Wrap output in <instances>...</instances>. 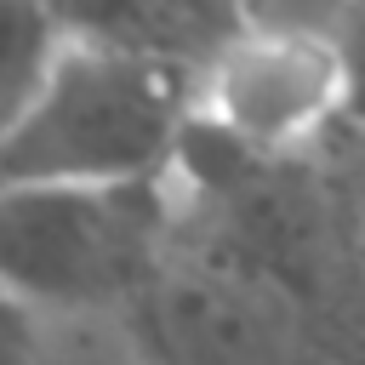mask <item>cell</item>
<instances>
[{
    "label": "cell",
    "mask_w": 365,
    "mask_h": 365,
    "mask_svg": "<svg viewBox=\"0 0 365 365\" xmlns=\"http://www.w3.org/2000/svg\"><path fill=\"white\" fill-rule=\"evenodd\" d=\"M188 125V80L63 46L0 125V188H143L165 171Z\"/></svg>",
    "instance_id": "1"
},
{
    "label": "cell",
    "mask_w": 365,
    "mask_h": 365,
    "mask_svg": "<svg viewBox=\"0 0 365 365\" xmlns=\"http://www.w3.org/2000/svg\"><path fill=\"white\" fill-rule=\"evenodd\" d=\"M148 188H0V297L34 314L120 291L148 251Z\"/></svg>",
    "instance_id": "2"
},
{
    "label": "cell",
    "mask_w": 365,
    "mask_h": 365,
    "mask_svg": "<svg viewBox=\"0 0 365 365\" xmlns=\"http://www.w3.org/2000/svg\"><path fill=\"white\" fill-rule=\"evenodd\" d=\"M348 97L354 63L336 40L251 23L194 80V125L245 154H285L319 137Z\"/></svg>",
    "instance_id": "3"
},
{
    "label": "cell",
    "mask_w": 365,
    "mask_h": 365,
    "mask_svg": "<svg viewBox=\"0 0 365 365\" xmlns=\"http://www.w3.org/2000/svg\"><path fill=\"white\" fill-rule=\"evenodd\" d=\"M68 46L200 80L245 29L251 0H51Z\"/></svg>",
    "instance_id": "4"
},
{
    "label": "cell",
    "mask_w": 365,
    "mask_h": 365,
    "mask_svg": "<svg viewBox=\"0 0 365 365\" xmlns=\"http://www.w3.org/2000/svg\"><path fill=\"white\" fill-rule=\"evenodd\" d=\"M63 29L51 0H0V108L6 120L29 103V91L46 80V68L63 51Z\"/></svg>",
    "instance_id": "5"
},
{
    "label": "cell",
    "mask_w": 365,
    "mask_h": 365,
    "mask_svg": "<svg viewBox=\"0 0 365 365\" xmlns=\"http://www.w3.org/2000/svg\"><path fill=\"white\" fill-rule=\"evenodd\" d=\"M29 342V308H17L11 297H0V365H11Z\"/></svg>",
    "instance_id": "6"
},
{
    "label": "cell",
    "mask_w": 365,
    "mask_h": 365,
    "mask_svg": "<svg viewBox=\"0 0 365 365\" xmlns=\"http://www.w3.org/2000/svg\"><path fill=\"white\" fill-rule=\"evenodd\" d=\"M0 125H6V108H0Z\"/></svg>",
    "instance_id": "7"
}]
</instances>
